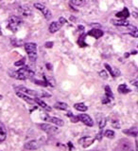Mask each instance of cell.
<instances>
[{"mask_svg": "<svg viewBox=\"0 0 138 151\" xmlns=\"http://www.w3.org/2000/svg\"><path fill=\"white\" fill-rule=\"evenodd\" d=\"M15 90L18 92H25L27 94H30V95H33V96L39 98V97H50L51 95L49 93L46 92V91H37V90H30V88H27L23 86H20V87H15Z\"/></svg>", "mask_w": 138, "mask_h": 151, "instance_id": "obj_1", "label": "cell"}, {"mask_svg": "<svg viewBox=\"0 0 138 151\" xmlns=\"http://www.w3.org/2000/svg\"><path fill=\"white\" fill-rule=\"evenodd\" d=\"M25 50L28 52V58L30 61H36L37 59V45L35 43H26L25 45Z\"/></svg>", "mask_w": 138, "mask_h": 151, "instance_id": "obj_2", "label": "cell"}, {"mask_svg": "<svg viewBox=\"0 0 138 151\" xmlns=\"http://www.w3.org/2000/svg\"><path fill=\"white\" fill-rule=\"evenodd\" d=\"M22 24V20L17 16H11L8 21V29H11L12 32H17L19 27Z\"/></svg>", "mask_w": 138, "mask_h": 151, "instance_id": "obj_3", "label": "cell"}, {"mask_svg": "<svg viewBox=\"0 0 138 151\" xmlns=\"http://www.w3.org/2000/svg\"><path fill=\"white\" fill-rule=\"evenodd\" d=\"M39 127H41L42 130H44V132H46L47 134H50V135H53V134H57L60 132V129L58 128L57 126H50V124H40Z\"/></svg>", "mask_w": 138, "mask_h": 151, "instance_id": "obj_4", "label": "cell"}, {"mask_svg": "<svg viewBox=\"0 0 138 151\" xmlns=\"http://www.w3.org/2000/svg\"><path fill=\"white\" fill-rule=\"evenodd\" d=\"M34 7L43 12V14H44V17H46V20H49V19L51 18L52 14H51L50 10L47 7H46L44 5H42V4H40V3H34Z\"/></svg>", "mask_w": 138, "mask_h": 151, "instance_id": "obj_5", "label": "cell"}, {"mask_svg": "<svg viewBox=\"0 0 138 151\" xmlns=\"http://www.w3.org/2000/svg\"><path fill=\"white\" fill-rule=\"evenodd\" d=\"M17 71L25 78V80H27V79H32V78L35 76L34 72L32 70H30V68H27V67L21 68L20 70H18Z\"/></svg>", "mask_w": 138, "mask_h": 151, "instance_id": "obj_6", "label": "cell"}, {"mask_svg": "<svg viewBox=\"0 0 138 151\" xmlns=\"http://www.w3.org/2000/svg\"><path fill=\"white\" fill-rule=\"evenodd\" d=\"M94 141H95L94 138L89 137V136H84V137H82L79 140V143L81 144L82 147L86 148V147L91 146V144L94 143Z\"/></svg>", "mask_w": 138, "mask_h": 151, "instance_id": "obj_7", "label": "cell"}, {"mask_svg": "<svg viewBox=\"0 0 138 151\" xmlns=\"http://www.w3.org/2000/svg\"><path fill=\"white\" fill-rule=\"evenodd\" d=\"M41 142L40 141H37V140H32V141H30L28 142L27 143H25V148L28 149V150H35V149H38L39 147L41 146Z\"/></svg>", "mask_w": 138, "mask_h": 151, "instance_id": "obj_8", "label": "cell"}, {"mask_svg": "<svg viewBox=\"0 0 138 151\" xmlns=\"http://www.w3.org/2000/svg\"><path fill=\"white\" fill-rule=\"evenodd\" d=\"M78 118H79V121H81V122L84 124H86V126H94V121H93L92 118L88 116L87 114H79Z\"/></svg>", "mask_w": 138, "mask_h": 151, "instance_id": "obj_9", "label": "cell"}, {"mask_svg": "<svg viewBox=\"0 0 138 151\" xmlns=\"http://www.w3.org/2000/svg\"><path fill=\"white\" fill-rule=\"evenodd\" d=\"M103 34H104V32H103V31H101L100 29H92L91 31H88V33H87V35L92 36V37H94L96 39L102 37Z\"/></svg>", "mask_w": 138, "mask_h": 151, "instance_id": "obj_10", "label": "cell"}, {"mask_svg": "<svg viewBox=\"0 0 138 151\" xmlns=\"http://www.w3.org/2000/svg\"><path fill=\"white\" fill-rule=\"evenodd\" d=\"M104 66H105V68L109 70V72H110L111 75H112L113 77H118V76H120L121 71H120L119 70H118V68H115L111 67V66L108 65V64H105Z\"/></svg>", "mask_w": 138, "mask_h": 151, "instance_id": "obj_11", "label": "cell"}, {"mask_svg": "<svg viewBox=\"0 0 138 151\" xmlns=\"http://www.w3.org/2000/svg\"><path fill=\"white\" fill-rule=\"evenodd\" d=\"M7 138V129H6L5 124L0 121V142L6 140Z\"/></svg>", "mask_w": 138, "mask_h": 151, "instance_id": "obj_12", "label": "cell"}, {"mask_svg": "<svg viewBox=\"0 0 138 151\" xmlns=\"http://www.w3.org/2000/svg\"><path fill=\"white\" fill-rule=\"evenodd\" d=\"M61 28H62V25H61L59 22L54 21L51 23L49 26V32H51V33H55V32H57Z\"/></svg>", "mask_w": 138, "mask_h": 151, "instance_id": "obj_13", "label": "cell"}, {"mask_svg": "<svg viewBox=\"0 0 138 151\" xmlns=\"http://www.w3.org/2000/svg\"><path fill=\"white\" fill-rule=\"evenodd\" d=\"M46 120L49 121L50 123H53V124H57L58 126H63V124H65V122H63V121L62 119H60V118H56V117H47Z\"/></svg>", "mask_w": 138, "mask_h": 151, "instance_id": "obj_14", "label": "cell"}, {"mask_svg": "<svg viewBox=\"0 0 138 151\" xmlns=\"http://www.w3.org/2000/svg\"><path fill=\"white\" fill-rule=\"evenodd\" d=\"M34 103L38 104L41 107H43L44 109H46V111H51V110H52V108H51L49 106H47V105L44 103L43 100H41L40 98H35V99H34Z\"/></svg>", "mask_w": 138, "mask_h": 151, "instance_id": "obj_15", "label": "cell"}, {"mask_svg": "<svg viewBox=\"0 0 138 151\" xmlns=\"http://www.w3.org/2000/svg\"><path fill=\"white\" fill-rule=\"evenodd\" d=\"M115 15H116V17L126 19V18H128L130 16V12H129V10H128L127 8H124L121 12H118Z\"/></svg>", "mask_w": 138, "mask_h": 151, "instance_id": "obj_16", "label": "cell"}, {"mask_svg": "<svg viewBox=\"0 0 138 151\" xmlns=\"http://www.w3.org/2000/svg\"><path fill=\"white\" fill-rule=\"evenodd\" d=\"M113 24L118 27H128L130 25L129 21H127L126 19H121V20H112Z\"/></svg>", "mask_w": 138, "mask_h": 151, "instance_id": "obj_17", "label": "cell"}, {"mask_svg": "<svg viewBox=\"0 0 138 151\" xmlns=\"http://www.w3.org/2000/svg\"><path fill=\"white\" fill-rule=\"evenodd\" d=\"M16 95L19 98H21V99H23L26 102H28V104H34V100L31 99L30 97H28V95H26V94L22 93V92H18V91H16Z\"/></svg>", "mask_w": 138, "mask_h": 151, "instance_id": "obj_18", "label": "cell"}, {"mask_svg": "<svg viewBox=\"0 0 138 151\" xmlns=\"http://www.w3.org/2000/svg\"><path fill=\"white\" fill-rule=\"evenodd\" d=\"M74 108L77 109L78 111H81V112H85V111H87L88 107L85 106L83 103H77V104L74 105Z\"/></svg>", "mask_w": 138, "mask_h": 151, "instance_id": "obj_19", "label": "cell"}, {"mask_svg": "<svg viewBox=\"0 0 138 151\" xmlns=\"http://www.w3.org/2000/svg\"><path fill=\"white\" fill-rule=\"evenodd\" d=\"M127 29H128V33H130L131 36H133V37H137V28L134 27L133 25H129L127 27Z\"/></svg>", "mask_w": 138, "mask_h": 151, "instance_id": "obj_20", "label": "cell"}, {"mask_svg": "<svg viewBox=\"0 0 138 151\" xmlns=\"http://www.w3.org/2000/svg\"><path fill=\"white\" fill-rule=\"evenodd\" d=\"M124 134H127L129 136H133V137H137V128L136 127H131L130 129H125L123 130Z\"/></svg>", "mask_w": 138, "mask_h": 151, "instance_id": "obj_21", "label": "cell"}, {"mask_svg": "<svg viewBox=\"0 0 138 151\" xmlns=\"http://www.w3.org/2000/svg\"><path fill=\"white\" fill-rule=\"evenodd\" d=\"M117 90H118V92H120L122 94H126V93L131 92V90L126 86V84H121V85H119V86H118Z\"/></svg>", "mask_w": 138, "mask_h": 151, "instance_id": "obj_22", "label": "cell"}, {"mask_svg": "<svg viewBox=\"0 0 138 151\" xmlns=\"http://www.w3.org/2000/svg\"><path fill=\"white\" fill-rule=\"evenodd\" d=\"M124 143L121 146V148L119 151H133V149L131 148V143L128 142V141H123Z\"/></svg>", "mask_w": 138, "mask_h": 151, "instance_id": "obj_23", "label": "cell"}, {"mask_svg": "<svg viewBox=\"0 0 138 151\" xmlns=\"http://www.w3.org/2000/svg\"><path fill=\"white\" fill-rule=\"evenodd\" d=\"M105 97L107 98V99H109V100H113L114 97L113 91H112L111 87L109 86L105 87Z\"/></svg>", "mask_w": 138, "mask_h": 151, "instance_id": "obj_24", "label": "cell"}, {"mask_svg": "<svg viewBox=\"0 0 138 151\" xmlns=\"http://www.w3.org/2000/svg\"><path fill=\"white\" fill-rule=\"evenodd\" d=\"M54 107L57 108V109H61V110H66L68 108V106L65 103H62V102H57L54 105Z\"/></svg>", "mask_w": 138, "mask_h": 151, "instance_id": "obj_25", "label": "cell"}, {"mask_svg": "<svg viewBox=\"0 0 138 151\" xmlns=\"http://www.w3.org/2000/svg\"><path fill=\"white\" fill-rule=\"evenodd\" d=\"M9 76L14 78V79H17V80H25V78L22 76V75L19 73L18 71H9Z\"/></svg>", "mask_w": 138, "mask_h": 151, "instance_id": "obj_26", "label": "cell"}, {"mask_svg": "<svg viewBox=\"0 0 138 151\" xmlns=\"http://www.w3.org/2000/svg\"><path fill=\"white\" fill-rule=\"evenodd\" d=\"M66 115L68 116V117L70 118V119H71V122H72V123H78V122H79V118H78V116L73 115V113L70 112V111H68V112L66 113Z\"/></svg>", "mask_w": 138, "mask_h": 151, "instance_id": "obj_27", "label": "cell"}, {"mask_svg": "<svg viewBox=\"0 0 138 151\" xmlns=\"http://www.w3.org/2000/svg\"><path fill=\"white\" fill-rule=\"evenodd\" d=\"M84 38H85V35H81V37H79V40H78V44H79V47H81V48L87 47V44L84 42Z\"/></svg>", "mask_w": 138, "mask_h": 151, "instance_id": "obj_28", "label": "cell"}, {"mask_svg": "<svg viewBox=\"0 0 138 151\" xmlns=\"http://www.w3.org/2000/svg\"><path fill=\"white\" fill-rule=\"evenodd\" d=\"M104 135L109 138V139H113V138L114 137V132L113 130H110V129H108V130H106L105 131V133H104Z\"/></svg>", "mask_w": 138, "mask_h": 151, "instance_id": "obj_29", "label": "cell"}, {"mask_svg": "<svg viewBox=\"0 0 138 151\" xmlns=\"http://www.w3.org/2000/svg\"><path fill=\"white\" fill-rule=\"evenodd\" d=\"M106 124H107V120H106V118H102V119L99 121V128L100 129L104 128Z\"/></svg>", "mask_w": 138, "mask_h": 151, "instance_id": "obj_30", "label": "cell"}, {"mask_svg": "<svg viewBox=\"0 0 138 151\" xmlns=\"http://www.w3.org/2000/svg\"><path fill=\"white\" fill-rule=\"evenodd\" d=\"M99 76H100L101 78H103V79H108V73L106 72L105 70H101L99 71Z\"/></svg>", "mask_w": 138, "mask_h": 151, "instance_id": "obj_31", "label": "cell"}, {"mask_svg": "<svg viewBox=\"0 0 138 151\" xmlns=\"http://www.w3.org/2000/svg\"><path fill=\"white\" fill-rule=\"evenodd\" d=\"M84 1H70V5H77V6H81L84 4Z\"/></svg>", "mask_w": 138, "mask_h": 151, "instance_id": "obj_32", "label": "cell"}, {"mask_svg": "<svg viewBox=\"0 0 138 151\" xmlns=\"http://www.w3.org/2000/svg\"><path fill=\"white\" fill-rule=\"evenodd\" d=\"M33 81H34L35 84L40 85V86H43V87H46V86H47L46 83L44 81H39V80H33Z\"/></svg>", "mask_w": 138, "mask_h": 151, "instance_id": "obj_33", "label": "cell"}, {"mask_svg": "<svg viewBox=\"0 0 138 151\" xmlns=\"http://www.w3.org/2000/svg\"><path fill=\"white\" fill-rule=\"evenodd\" d=\"M25 59H22V60L20 61H17V62H15L14 65L16 66V67H21V66H24L25 65Z\"/></svg>", "mask_w": 138, "mask_h": 151, "instance_id": "obj_34", "label": "cell"}, {"mask_svg": "<svg viewBox=\"0 0 138 151\" xmlns=\"http://www.w3.org/2000/svg\"><path fill=\"white\" fill-rule=\"evenodd\" d=\"M102 137H103V131L100 130V132L98 133V135L96 136V140H98V141H101Z\"/></svg>", "mask_w": 138, "mask_h": 151, "instance_id": "obj_35", "label": "cell"}, {"mask_svg": "<svg viewBox=\"0 0 138 151\" xmlns=\"http://www.w3.org/2000/svg\"><path fill=\"white\" fill-rule=\"evenodd\" d=\"M53 45H54L53 42H46V45H44V47L47 48V49H48V48H52V47H53Z\"/></svg>", "mask_w": 138, "mask_h": 151, "instance_id": "obj_36", "label": "cell"}, {"mask_svg": "<svg viewBox=\"0 0 138 151\" xmlns=\"http://www.w3.org/2000/svg\"><path fill=\"white\" fill-rule=\"evenodd\" d=\"M59 23L63 26V24H65V23H66V19H65V18H63V17H61V18H60V20H59Z\"/></svg>", "mask_w": 138, "mask_h": 151, "instance_id": "obj_37", "label": "cell"}, {"mask_svg": "<svg viewBox=\"0 0 138 151\" xmlns=\"http://www.w3.org/2000/svg\"><path fill=\"white\" fill-rule=\"evenodd\" d=\"M46 68L48 70H52V66H51L50 64H46Z\"/></svg>", "mask_w": 138, "mask_h": 151, "instance_id": "obj_38", "label": "cell"}, {"mask_svg": "<svg viewBox=\"0 0 138 151\" xmlns=\"http://www.w3.org/2000/svg\"><path fill=\"white\" fill-rule=\"evenodd\" d=\"M83 29H84V27H83V26H79V31H83Z\"/></svg>", "mask_w": 138, "mask_h": 151, "instance_id": "obj_39", "label": "cell"}, {"mask_svg": "<svg viewBox=\"0 0 138 151\" xmlns=\"http://www.w3.org/2000/svg\"><path fill=\"white\" fill-rule=\"evenodd\" d=\"M68 146H69V148H70V150H71V149H72V143L69 142V143H68Z\"/></svg>", "mask_w": 138, "mask_h": 151, "instance_id": "obj_40", "label": "cell"}, {"mask_svg": "<svg viewBox=\"0 0 138 151\" xmlns=\"http://www.w3.org/2000/svg\"><path fill=\"white\" fill-rule=\"evenodd\" d=\"M91 26H97V27H100L99 24H91Z\"/></svg>", "mask_w": 138, "mask_h": 151, "instance_id": "obj_41", "label": "cell"}, {"mask_svg": "<svg viewBox=\"0 0 138 151\" xmlns=\"http://www.w3.org/2000/svg\"><path fill=\"white\" fill-rule=\"evenodd\" d=\"M0 35H2V31H1V28H0Z\"/></svg>", "mask_w": 138, "mask_h": 151, "instance_id": "obj_42", "label": "cell"}]
</instances>
